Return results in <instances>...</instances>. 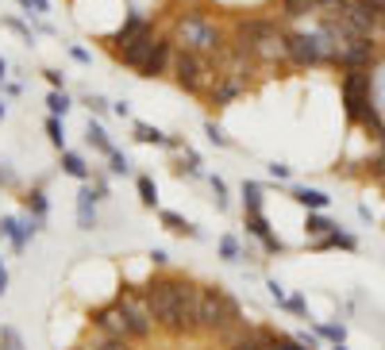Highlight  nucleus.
<instances>
[{"mask_svg":"<svg viewBox=\"0 0 385 350\" xmlns=\"http://www.w3.org/2000/svg\"><path fill=\"white\" fill-rule=\"evenodd\" d=\"M151 312L166 331L174 335H192L201 331V292L185 281H154L147 285Z\"/></svg>","mask_w":385,"mask_h":350,"instance_id":"f257e3e1","label":"nucleus"},{"mask_svg":"<svg viewBox=\"0 0 385 350\" xmlns=\"http://www.w3.org/2000/svg\"><path fill=\"white\" fill-rule=\"evenodd\" d=\"M235 42L259 62H285L289 58V42H285V35L277 31V24H270V19H243Z\"/></svg>","mask_w":385,"mask_h":350,"instance_id":"f03ea898","label":"nucleus"},{"mask_svg":"<svg viewBox=\"0 0 385 350\" xmlns=\"http://www.w3.org/2000/svg\"><path fill=\"white\" fill-rule=\"evenodd\" d=\"M174 47L177 50H192V54H204V58H212L220 47H224V39H220V27L208 24V19L201 16V12H185L181 19L174 24Z\"/></svg>","mask_w":385,"mask_h":350,"instance_id":"7ed1b4c3","label":"nucleus"},{"mask_svg":"<svg viewBox=\"0 0 385 350\" xmlns=\"http://www.w3.org/2000/svg\"><path fill=\"white\" fill-rule=\"evenodd\" d=\"M239 324H243V319H239V304H235L227 292H220V289L201 292V331H212V335L224 339V335L235 331Z\"/></svg>","mask_w":385,"mask_h":350,"instance_id":"20e7f679","label":"nucleus"},{"mask_svg":"<svg viewBox=\"0 0 385 350\" xmlns=\"http://www.w3.org/2000/svg\"><path fill=\"white\" fill-rule=\"evenodd\" d=\"M170 69H174V81L181 85L185 92H197V89H204V85H216L212 58H204V54H192V50H177L174 62H170Z\"/></svg>","mask_w":385,"mask_h":350,"instance_id":"39448f33","label":"nucleus"},{"mask_svg":"<svg viewBox=\"0 0 385 350\" xmlns=\"http://www.w3.org/2000/svg\"><path fill=\"white\" fill-rule=\"evenodd\" d=\"M116 304L124 308L127 324H131V335H139V339H147V335H151V327L158 324V319H154V312H151V300L135 297V292H127V289H124Z\"/></svg>","mask_w":385,"mask_h":350,"instance_id":"423d86ee","label":"nucleus"},{"mask_svg":"<svg viewBox=\"0 0 385 350\" xmlns=\"http://www.w3.org/2000/svg\"><path fill=\"white\" fill-rule=\"evenodd\" d=\"M285 42H289V62H297V66H320V62H327L320 35L293 31V35H285Z\"/></svg>","mask_w":385,"mask_h":350,"instance_id":"0eeeda50","label":"nucleus"},{"mask_svg":"<svg viewBox=\"0 0 385 350\" xmlns=\"http://www.w3.org/2000/svg\"><path fill=\"white\" fill-rule=\"evenodd\" d=\"M377 58V47H374V35H359V39H351L343 47V54H339V62L335 66L343 69H370Z\"/></svg>","mask_w":385,"mask_h":350,"instance_id":"6e6552de","label":"nucleus"},{"mask_svg":"<svg viewBox=\"0 0 385 350\" xmlns=\"http://www.w3.org/2000/svg\"><path fill=\"white\" fill-rule=\"evenodd\" d=\"M154 42H158V35H154V31H142L139 39H131V42H124V47H116V54L124 58V66L139 69L142 62H147V54L154 50Z\"/></svg>","mask_w":385,"mask_h":350,"instance_id":"1a4fd4ad","label":"nucleus"},{"mask_svg":"<svg viewBox=\"0 0 385 350\" xmlns=\"http://www.w3.org/2000/svg\"><path fill=\"white\" fill-rule=\"evenodd\" d=\"M92 324L101 327L104 335H112V339H127V335H131V324H127V316H124V308H120V304L101 308L97 316H92Z\"/></svg>","mask_w":385,"mask_h":350,"instance_id":"9d476101","label":"nucleus"},{"mask_svg":"<svg viewBox=\"0 0 385 350\" xmlns=\"http://www.w3.org/2000/svg\"><path fill=\"white\" fill-rule=\"evenodd\" d=\"M224 342H227V350H270V335L254 331V327H243V324L235 327V331H227Z\"/></svg>","mask_w":385,"mask_h":350,"instance_id":"9b49d317","label":"nucleus"},{"mask_svg":"<svg viewBox=\"0 0 385 350\" xmlns=\"http://www.w3.org/2000/svg\"><path fill=\"white\" fill-rule=\"evenodd\" d=\"M170 62H174V39H158V42H154V50L147 54V62L139 66V74L142 77H158Z\"/></svg>","mask_w":385,"mask_h":350,"instance_id":"f8f14e48","label":"nucleus"},{"mask_svg":"<svg viewBox=\"0 0 385 350\" xmlns=\"http://www.w3.org/2000/svg\"><path fill=\"white\" fill-rule=\"evenodd\" d=\"M247 89V77H239V74H220L216 77V85H212V104H231L239 92Z\"/></svg>","mask_w":385,"mask_h":350,"instance_id":"ddd939ff","label":"nucleus"},{"mask_svg":"<svg viewBox=\"0 0 385 350\" xmlns=\"http://www.w3.org/2000/svg\"><path fill=\"white\" fill-rule=\"evenodd\" d=\"M247 231H251V235H259V239H262V247H266L270 254H277V250H285V242L270 235V227H266V216H262V212H247Z\"/></svg>","mask_w":385,"mask_h":350,"instance_id":"4468645a","label":"nucleus"},{"mask_svg":"<svg viewBox=\"0 0 385 350\" xmlns=\"http://www.w3.org/2000/svg\"><path fill=\"white\" fill-rule=\"evenodd\" d=\"M97 200L101 197H92V189L77 192V227H81V231H92V227H97Z\"/></svg>","mask_w":385,"mask_h":350,"instance_id":"2eb2a0df","label":"nucleus"},{"mask_svg":"<svg viewBox=\"0 0 385 350\" xmlns=\"http://www.w3.org/2000/svg\"><path fill=\"white\" fill-rule=\"evenodd\" d=\"M0 231L8 235V239H12V247H16V250H24V242L35 235V224H19L16 216H8L4 224H0Z\"/></svg>","mask_w":385,"mask_h":350,"instance_id":"dca6fc26","label":"nucleus"},{"mask_svg":"<svg viewBox=\"0 0 385 350\" xmlns=\"http://www.w3.org/2000/svg\"><path fill=\"white\" fill-rule=\"evenodd\" d=\"M142 31H151V24H147V19H142V16H127V24L120 27L116 35H112V47H124V42L139 39Z\"/></svg>","mask_w":385,"mask_h":350,"instance_id":"f3484780","label":"nucleus"},{"mask_svg":"<svg viewBox=\"0 0 385 350\" xmlns=\"http://www.w3.org/2000/svg\"><path fill=\"white\" fill-rule=\"evenodd\" d=\"M293 200H297V204H304L309 212H320V208H327V200H331V197H327V192H320V189H309V185H297Z\"/></svg>","mask_w":385,"mask_h":350,"instance_id":"a211bd4d","label":"nucleus"},{"mask_svg":"<svg viewBox=\"0 0 385 350\" xmlns=\"http://www.w3.org/2000/svg\"><path fill=\"white\" fill-rule=\"evenodd\" d=\"M135 139H139V142H154V147H177V142L170 139V135H162L158 127L142 124V119H139V124H135Z\"/></svg>","mask_w":385,"mask_h":350,"instance_id":"6ab92c4d","label":"nucleus"},{"mask_svg":"<svg viewBox=\"0 0 385 350\" xmlns=\"http://www.w3.org/2000/svg\"><path fill=\"white\" fill-rule=\"evenodd\" d=\"M162 224L170 227V231H177V235H189V239H201V227H192L189 219H181L177 212H162Z\"/></svg>","mask_w":385,"mask_h":350,"instance_id":"aec40b11","label":"nucleus"},{"mask_svg":"<svg viewBox=\"0 0 385 350\" xmlns=\"http://www.w3.org/2000/svg\"><path fill=\"white\" fill-rule=\"evenodd\" d=\"M62 169H66L69 177H77V181H85V177H89L85 158H81V154H74V150H62Z\"/></svg>","mask_w":385,"mask_h":350,"instance_id":"412c9836","label":"nucleus"},{"mask_svg":"<svg viewBox=\"0 0 385 350\" xmlns=\"http://www.w3.org/2000/svg\"><path fill=\"white\" fill-rule=\"evenodd\" d=\"M327 247H343V250H354V235H347V231H327L324 239H316V250H327Z\"/></svg>","mask_w":385,"mask_h":350,"instance_id":"4be33fe9","label":"nucleus"},{"mask_svg":"<svg viewBox=\"0 0 385 350\" xmlns=\"http://www.w3.org/2000/svg\"><path fill=\"white\" fill-rule=\"evenodd\" d=\"M85 139H89L92 147L101 150L104 158H108L112 150H116V147H112V142H108V135H104V127H101V124H92V119H89V131H85Z\"/></svg>","mask_w":385,"mask_h":350,"instance_id":"5701e85b","label":"nucleus"},{"mask_svg":"<svg viewBox=\"0 0 385 350\" xmlns=\"http://www.w3.org/2000/svg\"><path fill=\"white\" fill-rule=\"evenodd\" d=\"M304 231H309L312 239H324L327 231H335V224H327V219L320 216V212H309V224H304Z\"/></svg>","mask_w":385,"mask_h":350,"instance_id":"b1692460","label":"nucleus"},{"mask_svg":"<svg viewBox=\"0 0 385 350\" xmlns=\"http://www.w3.org/2000/svg\"><path fill=\"white\" fill-rule=\"evenodd\" d=\"M243 200H247V212H262V185L243 181Z\"/></svg>","mask_w":385,"mask_h":350,"instance_id":"393cba45","label":"nucleus"},{"mask_svg":"<svg viewBox=\"0 0 385 350\" xmlns=\"http://www.w3.org/2000/svg\"><path fill=\"white\" fill-rule=\"evenodd\" d=\"M47 108H51V116H66V112H69V97L62 89H54L51 97H47Z\"/></svg>","mask_w":385,"mask_h":350,"instance_id":"a878e982","label":"nucleus"},{"mask_svg":"<svg viewBox=\"0 0 385 350\" xmlns=\"http://www.w3.org/2000/svg\"><path fill=\"white\" fill-rule=\"evenodd\" d=\"M139 200L147 204V208H154V204H158V189H154L151 177H139Z\"/></svg>","mask_w":385,"mask_h":350,"instance_id":"bb28decb","label":"nucleus"},{"mask_svg":"<svg viewBox=\"0 0 385 350\" xmlns=\"http://www.w3.org/2000/svg\"><path fill=\"white\" fill-rule=\"evenodd\" d=\"M309 12H316V0H285V16H309Z\"/></svg>","mask_w":385,"mask_h":350,"instance_id":"cd10ccee","label":"nucleus"},{"mask_svg":"<svg viewBox=\"0 0 385 350\" xmlns=\"http://www.w3.org/2000/svg\"><path fill=\"white\" fill-rule=\"evenodd\" d=\"M0 350H24V339H19L16 327H0Z\"/></svg>","mask_w":385,"mask_h":350,"instance_id":"c85d7f7f","label":"nucleus"},{"mask_svg":"<svg viewBox=\"0 0 385 350\" xmlns=\"http://www.w3.org/2000/svg\"><path fill=\"white\" fill-rule=\"evenodd\" d=\"M204 135H208V142H216V147H231V139H227V131L216 124V119H208V124H204Z\"/></svg>","mask_w":385,"mask_h":350,"instance_id":"c756f323","label":"nucleus"},{"mask_svg":"<svg viewBox=\"0 0 385 350\" xmlns=\"http://www.w3.org/2000/svg\"><path fill=\"white\" fill-rule=\"evenodd\" d=\"M220 254H224L227 262H239L243 258V254H239V239H235V235H224V239H220Z\"/></svg>","mask_w":385,"mask_h":350,"instance_id":"7c9ffc66","label":"nucleus"},{"mask_svg":"<svg viewBox=\"0 0 385 350\" xmlns=\"http://www.w3.org/2000/svg\"><path fill=\"white\" fill-rule=\"evenodd\" d=\"M81 350H127V342H124V339H112V335H104V339L89 342V347H81Z\"/></svg>","mask_w":385,"mask_h":350,"instance_id":"2f4dec72","label":"nucleus"},{"mask_svg":"<svg viewBox=\"0 0 385 350\" xmlns=\"http://www.w3.org/2000/svg\"><path fill=\"white\" fill-rule=\"evenodd\" d=\"M270 350H309L301 339H285V335H277V339H270Z\"/></svg>","mask_w":385,"mask_h":350,"instance_id":"473e14b6","label":"nucleus"},{"mask_svg":"<svg viewBox=\"0 0 385 350\" xmlns=\"http://www.w3.org/2000/svg\"><path fill=\"white\" fill-rule=\"evenodd\" d=\"M320 335H324V339H331V342H343L347 339L343 324H320Z\"/></svg>","mask_w":385,"mask_h":350,"instance_id":"72a5a7b5","label":"nucleus"},{"mask_svg":"<svg viewBox=\"0 0 385 350\" xmlns=\"http://www.w3.org/2000/svg\"><path fill=\"white\" fill-rule=\"evenodd\" d=\"M181 174H189V177H201V158H197V154H192V150H185Z\"/></svg>","mask_w":385,"mask_h":350,"instance_id":"f704fd0d","label":"nucleus"},{"mask_svg":"<svg viewBox=\"0 0 385 350\" xmlns=\"http://www.w3.org/2000/svg\"><path fill=\"white\" fill-rule=\"evenodd\" d=\"M47 135H51V142L62 150V142H66V135H62V124H58V116H51V119H47Z\"/></svg>","mask_w":385,"mask_h":350,"instance_id":"c9c22d12","label":"nucleus"},{"mask_svg":"<svg viewBox=\"0 0 385 350\" xmlns=\"http://www.w3.org/2000/svg\"><path fill=\"white\" fill-rule=\"evenodd\" d=\"M212 181V192H216V208H227V185L224 177H208Z\"/></svg>","mask_w":385,"mask_h":350,"instance_id":"e433bc0d","label":"nucleus"},{"mask_svg":"<svg viewBox=\"0 0 385 350\" xmlns=\"http://www.w3.org/2000/svg\"><path fill=\"white\" fill-rule=\"evenodd\" d=\"M108 162H112V174H127V169H131V162H127L124 154H120V150H112Z\"/></svg>","mask_w":385,"mask_h":350,"instance_id":"4c0bfd02","label":"nucleus"},{"mask_svg":"<svg viewBox=\"0 0 385 350\" xmlns=\"http://www.w3.org/2000/svg\"><path fill=\"white\" fill-rule=\"evenodd\" d=\"M27 204H31L35 216H47V197H42V192H31V197H27Z\"/></svg>","mask_w":385,"mask_h":350,"instance_id":"58836bf2","label":"nucleus"},{"mask_svg":"<svg viewBox=\"0 0 385 350\" xmlns=\"http://www.w3.org/2000/svg\"><path fill=\"white\" fill-rule=\"evenodd\" d=\"M266 289H270V297H274L277 304H285V300H289V297H285V289H281L277 281H266Z\"/></svg>","mask_w":385,"mask_h":350,"instance_id":"ea45409f","label":"nucleus"},{"mask_svg":"<svg viewBox=\"0 0 385 350\" xmlns=\"http://www.w3.org/2000/svg\"><path fill=\"white\" fill-rule=\"evenodd\" d=\"M69 58L81 62V66H89V50H85V47H69Z\"/></svg>","mask_w":385,"mask_h":350,"instance_id":"a19ab883","label":"nucleus"},{"mask_svg":"<svg viewBox=\"0 0 385 350\" xmlns=\"http://www.w3.org/2000/svg\"><path fill=\"white\" fill-rule=\"evenodd\" d=\"M285 308L297 312V316H304V297H289V300H285Z\"/></svg>","mask_w":385,"mask_h":350,"instance_id":"79ce46f5","label":"nucleus"},{"mask_svg":"<svg viewBox=\"0 0 385 350\" xmlns=\"http://www.w3.org/2000/svg\"><path fill=\"white\" fill-rule=\"evenodd\" d=\"M24 8H35V12H51V0H19Z\"/></svg>","mask_w":385,"mask_h":350,"instance_id":"37998d69","label":"nucleus"},{"mask_svg":"<svg viewBox=\"0 0 385 350\" xmlns=\"http://www.w3.org/2000/svg\"><path fill=\"white\" fill-rule=\"evenodd\" d=\"M270 174H274V177H281V181H285V177H289V166H281V162H274V166H270Z\"/></svg>","mask_w":385,"mask_h":350,"instance_id":"c03bdc74","label":"nucleus"},{"mask_svg":"<svg viewBox=\"0 0 385 350\" xmlns=\"http://www.w3.org/2000/svg\"><path fill=\"white\" fill-rule=\"evenodd\" d=\"M89 108H92V112H97V116H101V112H104V108H108V104H104V100H101V97H89Z\"/></svg>","mask_w":385,"mask_h":350,"instance_id":"a18cd8bd","label":"nucleus"},{"mask_svg":"<svg viewBox=\"0 0 385 350\" xmlns=\"http://www.w3.org/2000/svg\"><path fill=\"white\" fill-rule=\"evenodd\" d=\"M47 81H51L54 89H62V74H54V69H47Z\"/></svg>","mask_w":385,"mask_h":350,"instance_id":"49530a36","label":"nucleus"},{"mask_svg":"<svg viewBox=\"0 0 385 350\" xmlns=\"http://www.w3.org/2000/svg\"><path fill=\"white\" fill-rule=\"evenodd\" d=\"M4 289H8V274H4V266H0V297H4Z\"/></svg>","mask_w":385,"mask_h":350,"instance_id":"de8ad7c7","label":"nucleus"},{"mask_svg":"<svg viewBox=\"0 0 385 350\" xmlns=\"http://www.w3.org/2000/svg\"><path fill=\"white\" fill-rule=\"evenodd\" d=\"M4 74H8V62L0 58V81H4Z\"/></svg>","mask_w":385,"mask_h":350,"instance_id":"09e8293b","label":"nucleus"},{"mask_svg":"<svg viewBox=\"0 0 385 350\" xmlns=\"http://www.w3.org/2000/svg\"><path fill=\"white\" fill-rule=\"evenodd\" d=\"M331 350H347V347H343V342H335V347H331Z\"/></svg>","mask_w":385,"mask_h":350,"instance_id":"8fccbe9b","label":"nucleus"},{"mask_svg":"<svg viewBox=\"0 0 385 350\" xmlns=\"http://www.w3.org/2000/svg\"><path fill=\"white\" fill-rule=\"evenodd\" d=\"M0 116H4V104H0Z\"/></svg>","mask_w":385,"mask_h":350,"instance_id":"3c124183","label":"nucleus"},{"mask_svg":"<svg viewBox=\"0 0 385 350\" xmlns=\"http://www.w3.org/2000/svg\"><path fill=\"white\" fill-rule=\"evenodd\" d=\"M4 177H8V174H0V181H4Z\"/></svg>","mask_w":385,"mask_h":350,"instance_id":"603ef678","label":"nucleus"},{"mask_svg":"<svg viewBox=\"0 0 385 350\" xmlns=\"http://www.w3.org/2000/svg\"><path fill=\"white\" fill-rule=\"evenodd\" d=\"M382 181H385V177H382Z\"/></svg>","mask_w":385,"mask_h":350,"instance_id":"864d4df0","label":"nucleus"},{"mask_svg":"<svg viewBox=\"0 0 385 350\" xmlns=\"http://www.w3.org/2000/svg\"><path fill=\"white\" fill-rule=\"evenodd\" d=\"M382 4H385V0H382Z\"/></svg>","mask_w":385,"mask_h":350,"instance_id":"5fc2aeb1","label":"nucleus"}]
</instances>
